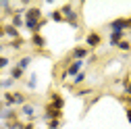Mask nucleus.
I'll list each match as a JSON object with an SVG mask.
<instances>
[{
	"label": "nucleus",
	"mask_w": 131,
	"mask_h": 129,
	"mask_svg": "<svg viewBox=\"0 0 131 129\" xmlns=\"http://www.w3.org/2000/svg\"><path fill=\"white\" fill-rule=\"evenodd\" d=\"M81 71H83V60H71L67 67H64V71H62L60 77H62V79H64V77H71V79H73V77L79 75Z\"/></svg>",
	"instance_id": "obj_1"
},
{
	"label": "nucleus",
	"mask_w": 131,
	"mask_h": 129,
	"mask_svg": "<svg viewBox=\"0 0 131 129\" xmlns=\"http://www.w3.org/2000/svg\"><path fill=\"white\" fill-rule=\"evenodd\" d=\"M90 54H92V50L83 44V46H75L73 50L69 52V56H67V58H69V60H83V58H88Z\"/></svg>",
	"instance_id": "obj_2"
},
{
	"label": "nucleus",
	"mask_w": 131,
	"mask_h": 129,
	"mask_svg": "<svg viewBox=\"0 0 131 129\" xmlns=\"http://www.w3.org/2000/svg\"><path fill=\"white\" fill-rule=\"evenodd\" d=\"M102 44V36H100V31H88L85 34V46L90 48V50H96L98 46Z\"/></svg>",
	"instance_id": "obj_3"
},
{
	"label": "nucleus",
	"mask_w": 131,
	"mask_h": 129,
	"mask_svg": "<svg viewBox=\"0 0 131 129\" xmlns=\"http://www.w3.org/2000/svg\"><path fill=\"white\" fill-rule=\"evenodd\" d=\"M46 123L48 121H54V119H58V121H62V110H56L54 106H50L46 102V106H44V117H42Z\"/></svg>",
	"instance_id": "obj_4"
},
{
	"label": "nucleus",
	"mask_w": 131,
	"mask_h": 129,
	"mask_svg": "<svg viewBox=\"0 0 131 129\" xmlns=\"http://www.w3.org/2000/svg\"><path fill=\"white\" fill-rule=\"evenodd\" d=\"M48 104L54 106L56 110H62V108H64V98H62L56 90H50V94H48Z\"/></svg>",
	"instance_id": "obj_5"
},
{
	"label": "nucleus",
	"mask_w": 131,
	"mask_h": 129,
	"mask_svg": "<svg viewBox=\"0 0 131 129\" xmlns=\"http://www.w3.org/2000/svg\"><path fill=\"white\" fill-rule=\"evenodd\" d=\"M25 21H42L44 17H42V6H38V4H34V6H29L27 10H25Z\"/></svg>",
	"instance_id": "obj_6"
},
{
	"label": "nucleus",
	"mask_w": 131,
	"mask_h": 129,
	"mask_svg": "<svg viewBox=\"0 0 131 129\" xmlns=\"http://www.w3.org/2000/svg\"><path fill=\"white\" fill-rule=\"evenodd\" d=\"M106 27L110 31H127V17H119L110 23H106Z\"/></svg>",
	"instance_id": "obj_7"
},
{
	"label": "nucleus",
	"mask_w": 131,
	"mask_h": 129,
	"mask_svg": "<svg viewBox=\"0 0 131 129\" xmlns=\"http://www.w3.org/2000/svg\"><path fill=\"white\" fill-rule=\"evenodd\" d=\"M31 46L36 48V50H40V52H44L46 50V38L42 36V34H31Z\"/></svg>",
	"instance_id": "obj_8"
},
{
	"label": "nucleus",
	"mask_w": 131,
	"mask_h": 129,
	"mask_svg": "<svg viewBox=\"0 0 131 129\" xmlns=\"http://www.w3.org/2000/svg\"><path fill=\"white\" fill-rule=\"evenodd\" d=\"M123 40H127V31H110L108 34V44L114 46V48H117V44L123 42Z\"/></svg>",
	"instance_id": "obj_9"
},
{
	"label": "nucleus",
	"mask_w": 131,
	"mask_h": 129,
	"mask_svg": "<svg viewBox=\"0 0 131 129\" xmlns=\"http://www.w3.org/2000/svg\"><path fill=\"white\" fill-rule=\"evenodd\" d=\"M19 115H23V117H27L29 121H36V106L31 104V102H27V104H23V106L19 108Z\"/></svg>",
	"instance_id": "obj_10"
},
{
	"label": "nucleus",
	"mask_w": 131,
	"mask_h": 129,
	"mask_svg": "<svg viewBox=\"0 0 131 129\" xmlns=\"http://www.w3.org/2000/svg\"><path fill=\"white\" fill-rule=\"evenodd\" d=\"M0 119H2L4 123H6V121H17V119H19V112L15 110V108H4L2 112H0Z\"/></svg>",
	"instance_id": "obj_11"
},
{
	"label": "nucleus",
	"mask_w": 131,
	"mask_h": 129,
	"mask_svg": "<svg viewBox=\"0 0 131 129\" xmlns=\"http://www.w3.org/2000/svg\"><path fill=\"white\" fill-rule=\"evenodd\" d=\"M64 23H69L73 29H79V27H81V21H79V13H77V10H73L71 15H67V17H64Z\"/></svg>",
	"instance_id": "obj_12"
},
{
	"label": "nucleus",
	"mask_w": 131,
	"mask_h": 129,
	"mask_svg": "<svg viewBox=\"0 0 131 129\" xmlns=\"http://www.w3.org/2000/svg\"><path fill=\"white\" fill-rule=\"evenodd\" d=\"M4 36L8 40H17V38H21V31L17 27H13L10 23H4Z\"/></svg>",
	"instance_id": "obj_13"
},
{
	"label": "nucleus",
	"mask_w": 131,
	"mask_h": 129,
	"mask_svg": "<svg viewBox=\"0 0 131 129\" xmlns=\"http://www.w3.org/2000/svg\"><path fill=\"white\" fill-rule=\"evenodd\" d=\"M8 77H10V79H15V81H21V79L25 77V71H23V69H19L17 64H15V67H10V69H8Z\"/></svg>",
	"instance_id": "obj_14"
},
{
	"label": "nucleus",
	"mask_w": 131,
	"mask_h": 129,
	"mask_svg": "<svg viewBox=\"0 0 131 129\" xmlns=\"http://www.w3.org/2000/svg\"><path fill=\"white\" fill-rule=\"evenodd\" d=\"M10 25H13V27H17V29L25 27V17H23L21 13H15L13 17H10Z\"/></svg>",
	"instance_id": "obj_15"
},
{
	"label": "nucleus",
	"mask_w": 131,
	"mask_h": 129,
	"mask_svg": "<svg viewBox=\"0 0 131 129\" xmlns=\"http://www.w3.org/2000/svg\"><path fill=\"white\" fill-rule=\"evenodd\" d=\"M15 94V106H23V104H27V94L25 92H13Z\"/></svg>",
	"instance_id": "obj_16"
},
{
	"label": "nucleus",
	"mask_w": 131,
	"mask_h": 129,
	"mask_svg": "<svg viewBox=\"0 0 131 129\" xmlns=\"http://www.w3.org/2000/svg\"><path fill=\"white\" fill-rule=\"evenodd\" d=\"M48 17H50V21H54V23H64V17H62L60 8H54L50 15H48Z\"/></svg>",
	"instance_id": "obj_17"
},
{
	"label": "nucleus",
	"mask_w": 131,
	"mask_h": 129,
	"mask_svg": "<svg viewBox=\"0 0 131 129\" xmlns=\"http://www.w3.org/2000/svg\"><path fill=\"white\" fill-rule=\"evenodd\" d=\"M31 60H34V56H23V58H19V60H17V67H19V69H23V71H27V67L31 64Z\"/></svg>",
	"instance_id": "obj_18"
},
{
	"label": "nucleus",
	"mask_w": 131,
	"mask_h": 129,
	"mask_svg": "<svg viewBox=\"0 0 131 129\" xmlns=\"http://www.w3.org/2000/svg\"><path fill=\"white\" fill-rule=\"evenodd\" d=\"M8 48H13V50H19V48H23L25 46V40L23 38H17V40H10L8 44H6Z\"/></svg>",
	"instance_id": "obj_19"
},
{
	"label": "nucleus",
	"mask_w": 131,
	"mask_h": 129,
	"mask_svg": "<svg viewBox=\"0 0 131 129\" xmlns=\"http://www.w3.org/2000/svg\"><path fill=\"white\" fill-rule=\"evenodd\" d=\"M73 10H75V4H73V2H67V4H62V6H60V13H62V17L71 15Z\"/></svg>",
	"instance_id": "obj_20"
},
{
	"label": "nucleus",
	"mask_w": 131,
	"mask_h": 129,
	"mask_svg": "<svg viewBox=\"0 0 131 129\" xmlns=\"http://www.w3.org/2000/svg\"><path fill=\"white\" fill-rule=\"evenodd\" d=\"M36 85H38V75L31 73L29 79H27V90H36Z\"/></svg>",
	"instance_id": "obj_21"
},
{
	"label": "nucleus",
	"mask_w": 131,
	"mask_h": 129,
	"mask_svg": "<svg viewBox=\"0 0 131 129\" xmlns=\"http://www.w3.org/2000/svg\"><path fill=\"white\" fill-rule=\"evenodd\" d=\"M117 48H119V50H123V52H131V42H129V40H123V42L117 44Z\"/></svg>",
	"instance_id": "obj_22"
},
{
	"label": "nucleus",
	"mask_w": 131,
	"mask_h": 129,
	"mask_svg": "<svg viewBox=\"0 0 131 129\" xmlns=\"http://www.w3.org/2000/svg\"><path fill=\"white\" fill-rule=\"evenodd\" d=\"M92 92H94V88H83V90H75L73 94H75V96H79V98H83V96H90Z\"/></svg>",
	"instance_id": "obj_23"
},
{
	"label": "nucleus",
	"mask_w": 131,
	"mask_h": 129,
	"mask_svg": "<svg viewBox=\"0 0 131 129\" xmlns=\"http://www.w3.org/2000/svg\"><path fill=\"white\" fill-rule=\"evenodd\" d=\"M0 83H2V90H6V92H8V88H13V85H15V79L6 77V79H0Z\"/></svg>",
	"instance_id": "obj_24"
},
{
	"label": "nucleus",
	"mask_w": 131,
	"mask_h": 129,
	"mask_svg": "<svg viewBox=\"0 0 131 129\" xmlns=\"http://www.w3.org/2000/svg\"><path fill=\"white\" fill-rule=\"evenodd\" d=\"M46 125H48V129H60V125H62V121H58V119H54V121H48Z\"/></svg>",
	"instance_id": "obj_25"
},
{
	"label": "nucleus",
	"mask_w": 131,
	"mask_h": 129,
	"mask_svg": "<svg viewBox=\"0 0 131 129\" xmlns=\"http://www.w3.org/2000/svg\"><path fill=\"white\" fill-rule=\"evenodd\" d=\"M123 90H125V96L131 98V79H125L123 81Z\"/></svg>",
	"instance_id": "obj_26"
},
{
	"label": "nucleus",
	"mask_w": 131,
	"mask_h": 129,
	"mask_svg": "<svg viewBox=\"0 0 131 129\" xmlns=\"http://www.w3.org/2000/svg\"><path fill=\"white\" fill-rule=\"evenodd\" d=\"M8 62H10V60H8V56H2V54H0V71L6 69V67H8Z\"/></svg>",
	"instance_id": "obj_27"
},
{
	"label": "nucleus",
	"mask_w": 131,
	"mask_h": 129,
	"mask_svg": "<svg viewBox=\"0 0 131 129\" xmlns=\"http://www.w3.org/2000/svg\"><path fill=\"white\" fill-rule=\"evenodd\" d=\"M23 129H36V123H34V121H27V123L23 125Z\"/></svg>",
	"instance_id": "obj_28"
},
{
	"label": "nucleus",
	"mask_w": 131,
	"mask_h": 129,
	"mask_svg": "<svg viewBox=\"0 0 131 129\" xmlns=\"http://www.w3.org/2000/svg\"><path fill=\"white\" fill-rule=\"evenodd\" d=\"M125 115H127V121L131 125V106H125Z\"/></svg>",
	"instance_id": "obj_29"
},
{
	"label": "nucleus",
	"mask_w": 131,
	"mask_h": 129,
	"mask_svg": "<svg viewBox=\"0 0 131 129\" xmlns=\"http://www.w3.org/2000/svg\"><path fill=\"white\" fill-rule=\"evenodd\" d=\"M96 60H98V56H96V54H90V56H88V62H90V64H92V62H96Z\"/></svg>",
	"instance_id": "obj_30"
},
{
	"label": "nucleus",
	"mask_w": 131,
	"mask_h": 129,
	"mask_svg": "<svg viewBox=\"0 0 131 129\" xmlns=\"http://www.w3.org/2000/svg\"><path fill=\"white\" fill-rule=\"evenodd\" d=\"M0 38H4V23H0Z\"/></svg>",
	"instance_id": "obj_31"
},
{
	"label": "nucleus",
	"mask_w": 131,
	"mask_h": 129,
	"mask_svg": "<svg viewBox=\"0 0 131 129\" xmlns=\"http://www.w3.org/2000/svg\"><path fill=\"white\" fill-rule=\"evenodd\" d=\"M127 29H131V17H127Z\"/></svg>",
	"instance_id": "obj_32"
},
{
	"label": "nucleus",
	"mask_w": 131,
	"mask_h": 129,
	"mask_svg": "<svg viewBox=\"0 0 131 129\" xmlns=\"http://www.w3.org/2000/svg\"><path fill=\"white\" fill-rule=\"evenodd\" d=\"M0 90H2V83H0Z\"/></svg>",
	"instance_id": "obj_33"
},
{
	"label": "nucleus",
	"mask_w": 131,
	"mask_h": 129,
	"mask_svg": "<svg viewBox=\"0 0 131 129\" xmlns=\"http://www.w3.org/2000/svg\"><path fill=\"white\" fill-rule=\"evenodd\" d=\"M0 75H2V71H0Z\"/></svg>",
	"instance_id": "obj_34"
},
{
	"label": "nucleus",
	"mask_w": 131,
	"mask_h": 129,
	"mask_svg": "<svg viewBox=\"0 0 131 129\" xmlns=\"http://www.w3.org/2000/svg\"><path fill=\"white\" fill-rule=\"evenodd\" d=\"M0 129H4V127H0Z\"/></svg>",
	"instance_id": "obj_35"
}]
</instances>
